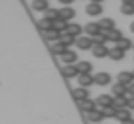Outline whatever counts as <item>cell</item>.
<instances>
[{"label": "cell", "instance_id": "1", "mask_svg": "<svg viewBox=\"0 0 134 124\" xmlns=\"http://www.w3.org/2000/svg\"><path fill=\"white\" fill-rule=\"evenodd\" d=\"M72 96H74L76 100H77V104L79 102H84V100H88L90 98V91H88V88H76V90H72Z\"/></svg>", "mask_w": 134, "mask_h": 124}, {"label": "cell", "instance_id": "2", "mask_svg": "<svg viewBox=\"0 0 134 124\" xmlns=\"http://www.w3.org/2000/svg\"><path fill=\"white\" fill-rule=\"evenodd\" d=\"M76 47L81 48V50H90V48H93V40L88 36H79L76 40Z\"/></svg>", "mask_w": 134, "mask_h": 124}, {"label": "cell", "instance_id": "3", "mask_svg": "<svg viewBox=\"0 0 134 124\" xmlns=\"http://www.w3.org/2000/svg\"><path fill=\"white\" fill-rule=\"evenodd\" d=\"M77 83L81 88H88V86H91V84L95 83V76H91V74H79Z\"/></svg>", "mask_w": 134, "mask_h": 124}, {"label": "cell", "instance_id": "4", "mask_svg": "<svg viewBox=\"0 0 134 124\" xmlns=\"http://www.w3.org/2000/svg\"><path fill=\"white\" fill-rule=\"evenodd\" d=\"M96 105L102 107V109L112 107V105H114V96H110V95H100L98 98H96Z\"/></svg>", "mask_w": 134, "mask_h": 124}, {"label": "cell", "instance_id": "5", "mask_svg": "<svg viewBox=\"0 0 134 124\" xmlns=\"http://www.w3.org/2000/svg\"><path fill=\"white\" fill-rule=\"evenodd\" d=\"M102 12H103L102 4H95V2H90V4L86 5V14H88V16H100Z\"/></svg>", "mask_w": 134, "mask_h": 124}, {"label": "cell", "instance_id": "6", "mask_svg": "<svg viewBox=\"0 0 134 124\" xmlns=\"http://www.w3.org/2000/svg\"><path fill=\"white\" fill-rule=\"evenodd\" d=\"M117 83L120 84H126V86H129L131 83H134V78H132V72H119V76H117Z\"/></svg>", "mask_w": 134, "mask_h": 124}, {"label": "cell", "instance_id": "7", "mask_svg": "<svg viewBox=\"0 0 134 124\" xmlns=\"http://www.w3.org/2000/svg\"><path fill=\"white\" fill-rule=\"evenodd\" d=\"M110 81H112V76L108 72H98L95 76V84H100V86H107Z\"/></svg>", "mask_w": 134, "mask_h": 124}, {"label": "cell", "instance_id": "8", "mask_svg": "<svg viewBox=\"0 0 134 124\" xmlns=\"http://www.w3.org/2000/svg\"><path fill=\"white\" fill-rule=\"evenodd\" d=\"M79 109H81L83 112L90 114V112H93V110H96V102L88 98V100H84V102H79Z\"/></svg>", "mask_w": 134, "mask_h": 124}, {"label": "cell", "instance_id": "9", "mask_svg": "<svg viewBox=\"0 0 134 124\" xmlns=\"http://www.w3.org/2000/svg\"><path fill=\"white\" fill-rule=\"evenodd\" d=\"M60 59H62V62H65V66H72L76 60H77V53L72 52V50H67L65 53L60 55Z\"/></svg>", "mask_w": 134, "mask_h": 124}, {"label": "cell", "instance_id": "10", "mask_svg": "<svg viewBox=\"0 0 134 124\" xmlns=\"http://www.w3.org/2000/svg\"><path fill=\"white\" fill-rule=\"evenodd\" d=\"M84 31H86V35L90 36H96L102 33V28H100L98 23H88L86 26H84Z\"/></svg>", "mask_w": 134, "mask_h": 124}, {"label": "cell", "instance_id": "11", "mask_svg": "<svg viewBox=\"0 0 134 124\" xmlns=\"http://www.w3.org/2000/svg\"><path fill=\"white\" fill-rule=\"evenodd\" d=\"M100 28H102V31L103 33H108V31H112V29L115 28V23H114V19H110V17H103L102 21H100Z\"/></svg>", "mask_w": 134, "mask_h": 124}, {"label": "cell", "instance_id": "12", "mask_svg": "<svg viewBox=\"0 0 134 124\" xmlns=\"http://www.w3.org/2000/svg\"><path fill=\"white\" fill-rule=\"evenodd\" d=\"M93 50V55L95 57H98V59H103V57H108V48L105 47V45H95V47L91 48Z\"/></svg>", "mask_w": 134, "mask_h": 124}, {"label": "cell", "instance_id": "13", "mask_svg": "<svg viewBox=\"0 0 134 124\" xmlns=\"http://www.w3.org/2000/svg\"><path fill=\"white\" fill-rule=\"evenodd\" d=\"M62 74H64V78H67V79H72V78L79 76V71H77V67L72 64V66H65V67L62 69Z\"/></svg>", "mask_w": 134, "mask_h": 124}, {"label": "cell", "instance_id": "14", "mask_svg": "<svg viewBox=\"0 0 134 124\" xmlns=\"http://www.w3.org/2000/svg\"><path fill=\"white\" fill-rule=\"evenodd\" d=\"M59 14H60V19L65 21V23H67V21H71L72 17L76 16V12H74V9H72V7H62L59 10Z\"/></svg>", "mask_w": 134, "mask_h": 124}, {"label": "cell", "instance_id": "15", "mask_svg": "<svg viewBox=\"0 0 134 124\" xmlns=\"http://www.w3.org/2000/svg\"><path fill=\"white\" fill-rule=\"evenodd\" d=\"M127 93V86L126 84H120V83H115L112 86V95L114 96H126Z\"/></svg>", "mask_w": 134, "mask_h": 124}, {"label": "cell", "instance_id": "16", "mask_svg": "<svg viewBox=\"0 0 134 124\" xmlns=\"http://www.w3.org/2000/svg\"><path fill=\"white\" fill-rule=\"evenodd\" d=\"M76 67H77L79 74H90V71L93 69V66H91V62H88V60H81V62L76 64Z\"/></svg>", "mask_w": 134, "mask_h": 124}, {"label": "cell", "instance_id": "17", "mask_svg": "<svg viewBox=\"0 0 134 124\" xmlns=\"http://www.w3.org/2000/svg\"><path fill=\"white\" fill-rule=\"evenodd\" d=\"M102 119H105V116H103V110H93V112H90L88 114V121L90 122H95V124H98Z\"/></svg>", "mask_w": 134, "mask_h": 124}, {"label": "cell", "instance_id": "18", "mask_svg": "<svg viewBox=\"0 0 134 124\" xmlns=\"http://www.w3.org/2000/svg\"><path fill=\"white\" fill-rule=\"evenodd\" d=\"M83 26H79V24H76V23H72V24H69L67 26V33L69 35H72V36H76V38H79L81 36V33H83Z\"/></svg>", "mask_w": 134, "mask_h": 124}, {"label": "cell", "instance_id": "19", "mask_svg": "<svg viewBox=\"0 0 134 124\" xmlns=\"http://www.w3.org/2000/svg\"><path fill=\"white\" fill-rule=\"evenodd\" d=\"M31 7L35 9V10H38V12H45L47 9H50L48 7V0H33Z\"/></svg>", "mask_w": 134, "mask_h": 124}, {"label": "cell", "instance_id": "20", "mask_svg": "<svg viewBox=\"0 0 134 124\" xmlns=\"http://www.w3.org/2000/svg\"><path fill=\"white\" fill-rule=\"evenodd\" d=\"M127 96H114V107L117 109V110H120V109H127Z\"/></svg>", "mask_w": 134, "mask_h": 124}, {"label": "cell", "instance_id": "21", "mask_svg": "<svg viewBox=\"0 0 134 124\" xmlns=\"http://www.w3.org/2000/svg\"><path fill=\"white\" fill-rule=\"evenodd\" d=\"M124 50H120V48H117V47H114V48H110V52H108V57H110L112 60H122L124 59Z\"/></svg>", "mask_w": 134, "mask_h": 124}, {"label": "cell", "instance_id": "22", "mask_svg": "<svg viewBox=\"0 0 134 124\" xmlns=\"http://www.w3.org/2000/svg\"><path fill=\"white\" fill-rule=\"evenodd\" d=\"M120 38H124V36H122V33H120V29H117V28H114L112 31L107 33V40L108 41H115V43H117Z\"/></svg>", "mask_w": 134, "mask_h": 124}, {"label": "cell", "instance_id": "23", "mask_svg": "<svg viewBox=\"0 0 134 124\" xmlns=\"http://www.w3.org/2000/svg\"><path fill=\"white\" fill-rule=\"evenodd\" d=\"M45 19L52 21V23H55V21H59V19H60V14H59V10H57V9H47V10H45Z\"/></svg>", "mask_w": 134, "mask_h": 124}, {"label": "cell", "instance_id": "24", "mask_svg": "<svg viewBox=\"0 0 134 124\" xmlns=\"http://www.w3.org/2000/svg\"><path fill=\"white\" fill-rule=\"evenodd\" d=\"M115 119L120 121V124L126 122V121L131 119V110L129 109H120V110H117V116H115Z\"/></svg>", "mask_w": 134, "mask_h": 124}, {"label": "cell", "instance_id": "25", "mask_svg": "<svg viewBox=\"0 0 134 124\" xmlns=\"http://www.w3.org/2000/svg\"><path fill=\"white\" fill-rule=\"evenodd\" d=\"M43 35H45V38H47L48 41H55V43H57V41L60 40V36H62V33H59L57 29H50V31H45Z\"/></svg>", "mask_w": 134, "mask_h": 124}, {"label": "cell", "instance_id": "26", "mask_svg": "<svg viewBox=\"0 0 134 124\" xmlns=\"http://www.w3.org/2000/svg\"><path fill=\"white\" fill-rule=\"evenodd\" d=\"M76 40H77V38H76V36H72V35H69V33H62V36H60V43L62 45H65V47H69V45H72V43H76Z\"/></svg>", "mask_w": 134, "mask_h": 124}, {"label": "cell", "instance_id": "27", "mask_svg": "<svg viewBox=\"0 0 134 124\" xmlns=\"http://www.w3.org/2000/svg\"><path fill=\"white\" fill-rule=\"evenodd\" d=\"M115 47H117V48H120V50H124V52H126V50H129V48L132 47V41H131L129 38H120V40H119L117 43H115Z\"/></svg>", "mask_w": 134, "mask_h": 124}, {"label": "cell", "instance_id": "28", "mask_svg": "<svg viewBox=\"0 0 134 124\" xmlns=\"http://www.w3.org/2000/svg\"><path fill=\"white\" fill-rule=\"evenodd\" d=\"M91 40H93V47H95V45H105V41H108L107 40V33H103V31L100 33V35L93 36Z\"/></svg>", "mask_w": 134, "mask_h": 124}, {"label": "cell", "instance_id": "29", "mask_svg": "<svg viewBox=\"0 0 134 124\" xmlns=\"http://www.w3.org/2000/svg\"><path fill=\"white\" fill-rule=\"evenodd\" d=\"M38 26L43 29V33H45V31H50V29H53V23H52V21H48V19H45V17L38 23Z\"/></svg>", "mask_w": 134, "mask_h": 124}, {"label": "cell", "instance_id": "30", "mask_svg": "<svg viewBox=\"0 0 134 124\" xmlns=\"http://www.w3.org/2000/svg\"><path fill=\"white\" fill-rule=\"evenodd\" d=\"M120 12H122L124 16H132L134 14V4H122Z\"/></svg>", "mask_w": 134, "mask_h": 124}, {"label": "cell", "instance_id": "31", "mask_svg": "<svg viewBox=\"0 0 134 124\" xmlns=\"http://www.w3.org/2000/svg\"><path fill=\"white\" fill-rule=\"evenodd\" d=\"M52 52H53V53H59V55H62V53L67 52V47H65V45H62L60 41H57V43L52 47Z\"/></svg>", "mask_w": 134, "mask_h": 124}, {"label": "cell", "instance_id": "32", "mask_svg": "<svg viewBox=\"0 0 134 124\" xmlns=\"http://www.w3.org/2000/svg\"><path fill=\"white\" fill-rule=\"evenodd\" d=\"M67 26H69V24H67L65 21H62V19H59V21H55V23H53V29H57L59 33L67 31Z\"/></svg>", "mask_w": 134, "mask_h": 124}, {"label": "cell", "instance_id": "33", "mask_svg": "<svg viewBox=\"0 0 134 124\" xmlns=\"http://www.w3.org/2000/svg\"><path fill=\"white\" fill-rule=\"evenodd\" d=\"M103 110V116L107 117V119H112V117H115L117 116V109L112 105V107H107V109H102Z\"/></svg>", "mask_w": 134, "mask_h": 124}, {"label": "cell", "instance_id": "34", "mask_svg": "<svg viewBox=\"0 0 134 124\" xmlns=\"http://www.w3.org/2000/svg\"><path fill=\"white\" fill-rule=\"evenodd\" d=\"M127 109H129V110H134V96H129V100H127Z\"/></svg>", "mask_w": 134, "mask_h": 124}, {"label": "cell", "instance_id": "35", "mask_svg": "<svg viewBox=\"0 0 134 124\" xmlns=\"http://www.w3.org/2000/svg\"><path fill=\"white\" fill-rule=\"evenodd\" d=\"M127 95H129V96H134V83H131L129 86H127Z\"/></svg>", "mask_w": 134, "mask_h": 124}, {"label": "cell", "instance_id": "36", "mask_svg": "<svg viewBox=\"0 0 134 124\" xmlns=\"http://www.w3.org/2000/svg\"><path fill=\"white\" fill-rule=\"evenodd\" d=\"M59 2H60V4H64L65 7H69V4H72L74 0H59Z\"/></svg>", "mask_w": 134, "mask_h": 124}, {"label": "cell", "instance_id": "37", "mask_svg": "<svg viewBox=\"0 0 134 124\" xmlns=\"http://www.w3.org/2000/svg\"><path fill=\"white\" fill-rule=\"evenodd\" d=\"M122 4H134V0H122Z\"/></svg>", "mask_w": 134, "mask_h": 124}, {"label": "cell", "instance_id": "38", "mask_svg": "<svg viewBox=\"0 0 134 124\" xmlns=\"http://www.w3.org/2000/svg\"><path fill=\"white\" fill-rule=\"evenodd\" d=\"M122 124H134V119H129V121H126V122H122Z\"/></svg>", "mask_w": 134, "mask_h": 124}, {"label": "cell", "instance_id": "39", "mask_svg": "<svg viewBox=\"0 0 134 124\" xmlns=\"http://www.w3.org/2000/svg\"><path fill=\"white\" fill-rule=\"evenodd\" d=\"M91 2H95V4H102L103 0H91Z\"/></svg>", "mask_w": 134, "mask_h": 124}, {"label": "cell", "instance_id": "40", "mask_svg": "<svg viewBox=\"0 0 134 124\" xmlns=\"http://www.w3.org/2000/svg\"><path fill=\"white\" fill-rule=\"evenodd\" d=\"M131 31H132V33H134V23H132V24H131Z\"/></svg>", "mask_w": 134, "mask_h": 124}, {"label": "cell", "instance_id": "41", "mask_svg": "<svg viewBox=\"0 0 134 124\" xmlns=\"http://www.w3.org/2000/svg\"><path fill=\"white\" fill-rule=\"evenodd\" d=\"M132 78H134V71H132Z\"/></svg>", "mask_w": 134, "mask_h": 124}]
</instances>
